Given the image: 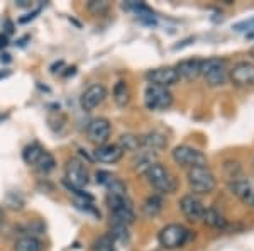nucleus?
Segmentation results:
<instances>
[{"label":"nucleus","instance_id":"nucleus-14","mask_svg":"<svg viewBox=\"0 0 254 251\" xmlns=\"http://www.w3.org/2000/svg\"><path fill=\"white\" fill-rule=\"evenodd\" d=\"M122 155H124V151L119 148V145H109V143L97 146L93 151V158L100 163H117L122 158Z\"/></svg>","mask_w":254,"mask_h":251},{"label":"nucleus","instance_id":"nucleus-9","mask_svg":"<svg viewBox=\"0 0 254 251\" xmlns=\"http://www.w3.org/2000/svg\"><path fill=\"white\" fill-rule=\"evenodd\" d=\"M229 78H231V82L236 87H251V85H254V63H251V61H239L231 70Z\"/></svg>","mask_w":254,"mask_h":251},{"label":"nucleus","instance_id":"nucleus-13","mask_svg":"<svg viewBox=\"0 0 254 251\" xmlns=\"http://www.w3.org/2000/svg\"><path fill=\"white\" fill-rule=\"evenodd\" d=\"M180 209L185 214L188 221L196 222L203 219V214H205V205L200 199H196L195 195H183L180 199Z\"/></svg>","mask_w":254,"mask_h":251},{"label":"nucleus","instance_id":"nucleus-27","mask_svg":"<svg viewBox=\"0 0 254 251\" xmlns=\"http://www.w3.org/2000/svg\"><path fill=\"white\" fill-rule=\"evenodd\" d=\"M110 236H112L114 240H119V241H122V243H127V241H129V233H127V226L114 222L112 231H110Z\"/></svg>","mask_w":254,"mask_h":251},{"label":"nucleus","instance_id":"nucleus-16","mask_svg":"<svg viewBox=\"0 0 254 251\" xmlns=\"http://www.w3.org/2000/svg\"><path fill=\"white\" fill-rule=\"evenodd\" d=\"M176 73L180 78H185V80H195L196 77H200V70H202V60L200 58H190L180 61L175 67Z\"/></svg>","mask_w":254,"mask_h":251},{"label":"nucleus","instance_id":"nucleus-8","mask_svg":"<svg viewBox=\"0 0 254 251\" xmlns=\"http://www.w3.org/2000/svg\"><path fill=\"white\" fill-rule=\"evenodd\" d=\"M171 156H173V162L176 165H180V167H187V168L207 167V156L193 146H188V145L176 146L171 151Z\"/></svg>","mask_w":254,"mask_h":251},{"label":"nucleus","instance_id":"nucleus-23","mask_svg":"<svg viewBox=\"0 0 254 251\" xmlns=\"http://www.w3.org/2000/svg\"><path fill=\"white\" fill-rule=\"evenodd\" d=\"M43 153H44L43 148H41L38 143H32V145H27L22 150V160H24V163L36 167V163L39 162V158H41V155H43Z\"/></svg>","mask_w":254,"mask_h":251},{"label":"nucleus","instance_id":"nucleus-11","mask_svg":"<svg viewBox=\"0 0 254 251\" xmlns=\"http://www.w3.org/2000/svg\"><path fill=\"white\" fill-rule=\"evenodd\" d=\"M146 80L149 82V85H158V87L168 88L171 85H175L180 80V77L173 67H161V68L149 70L146 73Z\"/></svg>","mask_w":254,"mask_h":251},{"label":"nucleus","instance_id":"nucleus-12","mask_svg":"<svg viewBox=\"0 0 254 251\" xmlns=\"http://www.w3.org/2000/svg\"><path fill=\"white\" fill-rule=\"evenodd\" d=\"M107 98V88L104 87L102 84H93L81 93V98H80V104H81V109L83 110H93L97 109L102 102Z\"/></svg>","mask_w":254,"mask_h":251},{"label":"nucleus","instance_id":"nucleus-35","mask_svg":"<svg viewBox=\"0 0 254 251\" xmlns=\"http://www.w3.org/2000/svg\"><path fill=\"white\" fill-rule=\"evenodd\" d=\"M2 119H3V116H2V114H0V121H2Z\"/></svg>","mask_w":254,"mask_h":251},{"label":"nucleus","instance_id":"nucleus-5","mask_svg":"<svg viewBox=\"0 0 254 251\" xmlns=\"http://www.w3.org/2000/svg\"><path fill=\"white\" fill-rule=\"evenodd\" d=\"M200 75L205 78V82L210 85V87H220V85H224L229 78L225 61L220 60V58L202 60V70H200Z\"/></svg>","mask_w":254,"mask_h":251},{"label":"nucleus","instance_id":"nucleus-18","mask_svg":"<svg viewBox=\"0 0 254 251\" xmlns=\"http://www.w3.org/2000/svg\"><path fill=\"white\" fill-rule=\"evenodd\" d=\"M163 197L158 195V193H154V195H149L147 199L142 202V214H144L146 217H156L159 212L163 211Z\"/></svg>","mask_w":254,"mask_h":251},{"label":"nucleus","instance_id":"nucleus-10","mask_svg":"<svg viewBox=\"0 0 254 251\" xmlns=\"http://www.w3.org/2000/svg\"><path fill=\"white\" fill-rule=\"evenodd\" d=\"M110 131H112V127H110L109 119L97 117V119H93V121H90V124L87 127V136L93 145L102 146L109 141Z\"/></svg>","mask_w":254,"mask_h":251},{"label":"nucleus","instance_id":"nucleus-29","mask_svg":"<svg viewBox=\"0 0 254 251\" xmlns=\"http://www.w3.org/2000/svg\"><path fill=\"white\" fill-rule=\"evenodd\" d=\"M97 176V183H100V185H107L112 182V178H114V175L112 173H109V171H104V170H100V171H97L95 173Z\"/></svg>","mask_w":254,"mask_h":251},{"label":"nucleus","instance_id":"nucleus-25","mask_svg":"<svg viewBox=\"0 0 254 251\" xmlns=\"http://www.w3.org/2000/svg\"><path fill=\"white\" fill-rule=\"evenodd\" d=\"M203 222L210 228H225V219L220 216L215 209H205V214H203Z\"/></svg>","mask_w":254,"mask_h":251},{"label":"nucleus","instance_id":"nucleus-2","mask_svg":"<svg viewBox=\"0 0 254 251\" xmlns=\"http://www.w3.org/2000/svg\"><path fill=\"white\" fill-rule=\"evenodd\" d=\"M107 204L110 207V214L114 217V222L129 226L136 221V212H134L132 202H130L127 195L107 193Z\"/></svg>","mask_w":254,"mask_h":251},{"label":"nucleus","instance_id":"nucleus-17","mask_svg":"<svg viewBox=\"0 0 254 251\" xmlns=\"http://www.w3.org/2000/svg\"><path fill=\"white\" fill-rule=\"evenodd\" d=\"M44 243L34 234H24L14 243V251H43Z\"/></svg>","mask_w":254,"mask_h":251},{"label":"nucleus","instance_id":"nucleus-34","mask_svg":"<svg viewBox=\"0 0 254 251\" xmlns=\"http://www.w3.org/2000/svg\"><path fill=\"white\" fill-rule=\"evenodd\" d=\"M9 56H10V55H2V61H10Z\"/></svg>","mask_w":254,"mask_h":251},{"label":"nucleus","instance_id":"nucleus-6","mask_svg":"<svg viewBox=\"0 0 254 251\" xmlns=\"http://www.w3.org/2000/svg\"><path fill=\"white\" fill-rule=\"evenodd\" d=\"M90 182L88 170L83 162L78 158H69L64 165V183L73 188H80L83 190Z\"/></svg>","mask_w":254,"mask_h":251},{"label":"nucleus","instance_id":"nucleus-22","mask_svg":"<svg viewBox=\"0 0 254 251\" xmlns=\"http://www.w3.org/2000/svg\"><path fill=\"white\" fill-rule=\"evenodd\" d=\"M154 163L156 162H154L153 151H139V155L134 158V168L139 173H146L147 168H151Z\"/></svg>","mask_w":254,"mask_h":251},{"label":"nucleus","instance_id":"nucleus-20","mask_svg":"<svg viewBox=\"0 0 254 251\" xmlns=\"http://www.w3.org/2000/svg\"><path fill=\"white\" fill-rule=\"evenodd\" d=\"M112 95H114V102H116L119 107H126L127 104H129L130 90H129V87H127L126 82H117V84L114 85Z\"/></svg>","mask_w":254,"mask_h":251},{"label":"nucleus","instance_id":"nucleus-3","mask_svg":"<svg viewBox=\"0 0 254 251\" xmlns=\"http://www.w3.org/2000/svg\"><path fill=\"white\" fill-rule=\"evenodd\" d=\"M188 185L193 193H210L217 187L214 171L208 167H193L188 168Z\"/></svg>","mask_w":254,"mask_h":251},{"label":"nucleus","instance_id":"nucleus-30","mask_svg":"<svg viewBox=\"0 0 254 251\" xmlns=\"http://www.w3.org/2000/svg\"><path fill=\"white\" fill-rule=\"evenodd\" d=\"M39 12H41V7H38V9H36L34 12H31V14H29V15H27V17H20V19H19V22H20V24H24V22H27V20L34 19V17H36V15H38V14H39Z\"/></svg>","mask_w":254,"mask_h":251},{"label":"nucleus","instance_id":"nucleus-7","mask_svg":"<svg viewBox=\"0 0 254 251\" xmlns=\"http://www.w3.org/2000/svg\"><path fill=\"white\" fill-rule=\"evenodd\" d=\"M144 104L149 110H161L170 109L173 104V93L165 87H158V85H147L144 90Z\"/></svg>","mask_w":254,"mask_h":251},{"label":"nucleus","instance_id":"nucleus-26","mask_svg":"<svg viewBox=\"0 0 254 251\" xmlns=\"http://www.w3.org/2000/svg\"><path fill=\"white\" fill-rule=\"evenodd\" d=\"M55 158H53V155H49L48 151H44L43 155H41L39 162L36 163V168L41 171V173H49L51 170H55Z\"/></svg>","mask_w":254,"mask_h":251},{"label":"nucleus","instance_id":"nucleus-15","mask_svg":"<svg viewBox=\"0 0 254 251\" xmlns=\"http://www.w3.org/2000/svg\"><path fill=\"white\" fill-rule=\"evenodd\" d=\"M231 192L239 197L244 204L254 205V183L244 178H237L231 182Z\"/></svg>","mask_w":254,"mask_h":251},{"label":"nucleus","instance_id":"nucleus-32","mask_svg":"<svg viewBox=\"0 0 254 251\" xmlns=\"http://www.w3.org/2000/svg\"><path fill=\"white\" fill-rule=\"evenodd\" d=\"M17 5H19V7H29L31 3H29V0H19Z\"/></svg>","mask_w":254,"mask_h":251},{"label":"nucleus","instance_id":"nucleus-4","mask_svg":"<svg viewBox=\"0 0 254 251\" xmlns=\"http://www.w3.org/2000/svg\"><path fill=\"white\" fill-rule=\"evenodd\" d=\"M191 238V231L182 224H168L159 231L158 241L165 250H178Z\"/></svg>","mask_w":254,"mask_h":251},{"label":"nucleus","instance_id":"nucleus-28","mask_svg":"<svg viewBox=\"0 0 254 251\" xmlns=\"http://www.w3.org/2000/svg\"><path fill=\"white\" fill-rule=\"evenodd\" d=\"M88 10L93 12L95 15H102L105 14V12L109 10V2H104V0H92V2H88Z\"/></svg>","mask_w":254,"mask_h":251},{"label":"nucleus","instance_id":"nucleus-19","mask_svg":"<svg viewBox=\"0 0 254 251\" xmlns=\"http://www.w3.org/2000/svg\"><path fill=\"white\" fill-rule=\"evenodd\" d=\"M142 146L149 148V150H163L166 146V136L159 131H151L146 136H142Z\"/></svg>","mask_w":254,"mask_h":251},{"label":"nucleus","instance_id":"nucleus-31","mask_svg":"<svg viewBox=\"0 0 254 251\" xmlns=\"http://www.w3.org/2000/svg\"><path fill=\"white\" fill-rule=\"evenodd\" d=\"M7 46V36L0 34V48H5Z\"/></svg>","mask_w":254,"mask_h":251},{"label":"nucleus","instance_id":"nucleus-21","mask_svg":"<svg viewBox=\"0 0 254 251\" xmlns=\"http://www.w3.org/2000/svg\"><path fill=\"white\" fill-rule=\"evenodd\" d=\"M119 148L122 151H139L142 148V136L122 134L119 139Z\"/></svg>","mask_w":254,"mask_h":251},{"label":"nucleus","instance_id":"nucleus-1","mask_svg":"<svg viewBox=\"0 0 254 251\" xmlns=\"http://www.w3.org/2000/svg\"><path fill=\"white\" fill-rule=\"evenodd\" d=\"M144 175L151 187L159 193H173L178 188V182H176L173 173L159 163H154L151 168H147Z\"/></svg>","mask_w":254,"mask_h":251},{"label":"nucleus","instance_id":"nucleus-24","mask_svg":"<svg viewBox=\"0 0 254 251\" xmlns=\"http://www.w3.org/2000/svg\"><path fill=\"white\" fill-rule=\"evenodd\" d=\"M93 251H117L116 240L110 234H102L93 241Z\"/></svg>","mask_w":254,"mask_h":251},{"label":"nucleus","instance_id":"nucleus-33","mask_svg":"<svg viewBox=\"0 0 254 251\" xmlns=\"http://www.w3.org/2000/svg\"><path fill=\"white\" fill-rule=\"evenodd\" d=\"M3 219H5V212H3V209L0 207V224L3 222Z\"/></svg>","mask_w":254,"mask_h":251}]
</instances>
